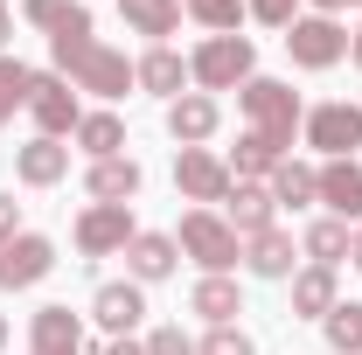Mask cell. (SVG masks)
I'll return each instance as SVG.
<instances>
[{"label":"cell","mask_w":362,"mask_h":355,"mask_svg":"<svg viewBox=\"0 0 362 355\" xmlns=\"http://www.w3.org/2000/svg\"><path fill=\"white\" fill-rule=\"evenodd\" d=\"M0 349H7V313H0Z\"/></svg>","instance_id":"cell-41"},{"label":"cell","mask_w":362,"mask_h":355,"mask_svg":"<svg viewBox=\"0 0 362 355\" xmlns=\"http://www.w3.org/2000/svg\"><path fill=\"white\" fill-rule=\"evenodd\" d=\"M286 56H293L300 70H334V63L349 56V28H341L334 14H293V28H286Z\"/></svg>","instance_id":"cell-6"},{"label":"cell","mask_w":362,"mask_h":355,"mask_svg":"<svg viewBox=\"0 0 362 355\" xmlns=\"http://www.w3.org/2000/svg\"><path fill=\"white\" fill-rule=\"evenodd\" d=\"M188 313H202L209 327H237V313H244L237 279H230V272H202V279H195V293H188Z\"/></svg>","instance_id":"cell-17"},{"label":"cell","mask_w":362,"mask_h":355,"mask_svg":"<svg viewBox=\"0 0 362 355\" xmlns=\"http://www.w3.org/2000/svg\"><path fill=\"white\" fill-rule=\"evenodd\" d=\"M237 105H244L251 133H265L272 146L293 153V133H300V119H307V105H300V91H293V84H279V77H251V84L237 91Z\"/></svg>","instance_id":"cell-2"},{"label":"cell","mask_w":362,"mask_h":355,"mask_svg":"<svg viewBox=\"0 0 362 355\" xmlns=\"http://www.w3.org/2000/svg\"><path fill=\"white\" fill-rule=\"evenodd\" d=\"M279 161H293V153H286V146H272L265 133H251V126H244V139L230 146V181H272V168H279Z\"/></svg>","instance_id":"cell-24"},{"label":"cell","mask_w":362,"mask_h":355,"mask_svg":"<svg viewBox=\"0 0 362 355\" xmlns=\"http://www.w3.org/2000/svg\"><path fill=\"white\" fill-rule=\"evenodd\" d=\"M139 349H146V355H195V342H188L181 327H153V334H146Z\"/></svg>","instance_id":"cell-33"},{"label":"cell","mask_w":362,"mask_h":355,"mask_svg":"<svg viewBox=\"0 0 362 355\" xmlns=\"http://www.w3.org/2000/svg\"><path fill=\"white\" fill-rule=\"evenodd\" d=\"M7 237H21V202L0 188V244H7Z\"/></svg>","instance_id":"cell-35"},{"label":"cell","mask_w":362,"mask_h":355,"mask_svg":"<svg viewBox=\"0 0 362 355\" xmlns=\"http://www.w3.org/2000/svg\"><path fill=\"white\" fill-rule=\"evenodd\" d=\"M300 133H307V146H314L320 161H356V146H362V105L327 98V105H314V112L300 119Z\"/></svg>","instance_id":"cell-5"},{"label":"cell","mask_w":362,"mask_h":355,"mask_svg":"<svg viewBox=\"0 0 362 355\" xmlns=\"http://www.w3.org/2000/svg\"><path fill=\"white\" fill-rule=\"evenodd\" d=\"M49 272H56V244L42 230H21V237L0 244V293H28V286H42Z\"/></svg>","instance_id":"cell-9"},{"label":"cell","mask_w":362,"mask_h":355,"mask_svg":"<svg viewBox=\"0 0 362 355\" xmlns=\"http://www.w3.org/2000/svg\"><path fill=\"white\" fill-rule=\"evenodd\" d=\"M98 355H146V349H139L133 334H126V342H105V349H98Z\"/></svg>","instance_id":"cell-36"},{"label":"cell","mask_w":362,"mask_h":355,"mask_svg":"<svg viewBox=\"0 0 362 355\" xmlns=\"http://www.w3.org/2000/svg\"><path fill=\"white\" fill-rule=\"evenodd\" d=\"M175 244H181V258H195L202 272H237V258H244V237L216 209H188L181 230H175Z\"/></svg>","instance_id":"cell-4"},{"label":"cell","mask_w":362,"mask_h":355,"mask_svg":"<svg viewBox=\"0 0 362 355\" xmlns=\"http://www.w3.org/2000/svg\"><path fill=\"white\" fill-rule=\"evenodd\" d=\"M251 7V21H265V28H293V7L300 0H244Z\"/></svg>","instance_id":"cell-34"},{"label":"cell","mask_w":362,"mask_h":355,"mask_svg":"<svg viewBox=\"0 0 362 355\" xmlns=\"http://www.w3.org/2000/svg\"><path fill=\"white\" fill-rule=\"evenodd\" d=\"M195 355H258V349H251L244 327H209V334L195 342Z\"/></svg>","instance_id":"cell-32"},{"label":"cell","mask_w":362,"mask_h":355,"mask_svg":"<svg viewBox=\"0 0 362 355\" xmlns=\"http://www.w3.org/2000/svg\"><path fill=\"white\" fill-rule=\"evenodd\" d=\"M349 265L362 272V223H356V237H349Z\"/></svg>","instance_id":"cell-38"},{"label":"cell","mask_w":362,"mask_h":355,"mask_svg":"<svg viewBox=\"0 0 362 355\" xmlns=\"http://www.w3.org/2000/svg\"><path fill=\"white\" fill-rule=\"evenodd\" d=\"M349 237H356V230H349L341 216H314V223H307V237H300V258L334 272L341 258H349Z\"/></svg>","instance_id":"cell-25"},{"label":"cell","mask_w":362,"mask_h":355,"mask_svg":"<svg viewBox=\"0 0 362 355\" xmlns=\"http://www.w3.org/2000/svg\"><path fill=\"white\" fill-rule=\"evenodd\" d=\"M175 188L195 202V209H216L230 195V161H216L209 146H181L175 153Z\"/></svg>","instance_id":"cell-10"},{"label":"cell","mask_w":362,"mask_h":355,"mask_svg":"<svg viewBox=\"0 0 362 355\" xmlns=\"http://www.w3.org/2000/svg\"><path fill=\"white\" fill-rule=\"evenodd\" d=\"M258 77V49H251V35H209V42L188 56V84L195 91H244Z\"/></svg>","instance_id":"cell-3"},{"label":"cell","mask_w":362,"mask_h":355,"mask_svg":"<svg viewBox=\"0 0 362 355\" xmlns=\"http://www.w3.org/2000/svg\"><path fill=\"white\" fill-rule=\"evenodd\" d=\"M119 14H126V28H133V35L168 42V35L181 28V14H188V7H181V0H119Z\"/></svg>","instance_id":"cell-26"},{"label":"cell","mask_w":362,"mask_h":355,"mask_svg":"<svg viewBox=\"0 0 362 355\" xmlns=\"http://www.w3.org/2000/svg\"><path fill=\"white\" fill-rule=\"evenodd\" d=\"M70 139L84 146L90 161H112V153H126V119H119V112H84Z\"/></svg>","instance_id":"cell-27"},{"label":"cell","mask_w":362,"mask_h":355,"mask_svg":"<svg viewBox=\"0 0 362 355\" xmlns=\"http://www.w3.org/2000/svg\"><path fill=\"white\" fill-rule=\"evenodd\" d=\"M28 119H35V133H42V139L77 133V119H84V105H77V84H70V77H56V70H35V91H28Z\"/></svg>","instance_id":"cell-8"},{"label":"cell","mask_w":362,"mask_h":355,"mask_svg":"<svg viewBox=\"0 0 362 355\" xmlns=\"http://www.w3.org/2000/svg\"><path fill=\"white\" fill-rule=\"evenodd\" d=\"M320 209L362 223V161H320Z\"/></svg>","instance_id":"cell-15"},{"label":"cell","mask_w":362,"mask_h":355,"mask_svg":"<svg viewBox=\"0 0 362 355\" xmlns=\"http://www.w3.org/2000/svg\"><path fill=\"white\" fill-rule=\"evenodd\" d=\"M133 84H139V91H153V98H168V105H175L181 91H188V56H175V49H168V42H153V49H146V56H139V63H133Z\"/></svg>","instance_id":"cell-19"},{"label":"cell","mask_w":362,"mask_h":355,"mask_svg":"<svg viewBox=\"0 0 362 355\" xmlns=\"http://www.w3.org/2000/svg\"><path fill=\"white\" fill-rule=\"evenodd\" d=\"M349 63L362 70V21H356V35H349Z\"/></svg>","instance_id":"cell-39"},{"label":"cell","mask_w":362,"mask_h":355,"mask_svg":"<svg viewBox=\"0 0 362 355\" xmlns=\"http://www.w3.org/2000/svg\"><path fill=\"white\" fill-rule=\"evenodd\" d=\"M181 7H188V21H195V28H209V35H237V28H244V14H251L244 0H181Z\"/></svg>","instance_id":"cell-29"},{"label":"cell","mask_w":362,"mask_h":355,"mask_svg":"<svg viewBox=\"0 0 362 355\" xmlns=\"http://www.w3.org/2000/svg\"><path fill=\"white\" fill-rule=\"evenodd\" d=\"M70 237H77V251H84V258H119V251L139 237L133 202H90L84 216L70 223Z\"/></svg>","instance_id":"cell-7"},{"label":"cell","mask_w":362,"mask_h":355,"mask_svg":"<svg viewBox=\"0 0 362 355\" xmlns=\"http://www.w3.org/2000/svg\"><path fill=\"white\" fill-rule=\"evenodd\" d=\"M28 355H84V327L70 307H35L28 320Z\"/></svg>","instance_id":"cell-16"},{"label":"cell","mask_w":362,"mask_h":355,"mask_svg":"<svg viewBox=\"0 0 362 355\" xmlns=\"http://www.w3.org/2000/svg\"><path fill=\"white\" fill-rule=\"evenodd\" d=\"M349 7H362V0H349Z\"/></svg>","instance_id":"cell-42"},{"label":"cell","mask_w":362,"mask_h":355,"mask_svg":"<svg viewBox=\"0 0 362 355\" xmlns=\"http://www.w3.org/2000/svg\"><path fill=\"white\" fill-rule=\"evenodd\" d=\"M244 272H251V279H293V272H300V244H293L286 230H265V237L244 244Z\"/></svg>","instance_id":"cell-22"},{"label":"cell","mask_w":362,"mask_h":355,"mask_svg":"<svg viewBox=\"0 0 362 355\" xmlns=\"http://www.w3.org/2000/svg\"><path fill=\"white\" fill-rule=\"evenodd\" d=\"M320 334H327L334 355H362V300H341V307L320 320Z\"/></svg>","instance_id":"cell-30"},{"label":"cell","mask_w":362,"mask_h":355,"mask_svg":"<svg viewBox=\"0 0 362 355\" xmlns=\"http://www.w3.org/2000/svg\"><path fill=\"white\" fill-rule=\"evenodd\" d=\"M14 175L28 181V188H56V181L70 175V146L63 139H28V146H14Z\"/></svg>","instance_id":"cell-20"},{"label":"cell","mask_w":362,"mask_h":355,"mask_svg":"<svg viewBox=\"0 0 362 355\" xmlns=\"http://www.w3.org/2000/svg\"><path fill=\"white\" fill-rule=\"evenodd\" d=\"M7 35H14V7L0 0V49H7Z\"/></svg>","instance_id":"cell-37"},{"label":"cell","mask_w":362,"mask_h":355,"mask_svg":"<svg viewBox=\"0 0 362 355\" xmlns=\"http://www.w3.org/2000/svg\"><path fill=\"white\" fill-rule=\"evenodd\" d=\"M223 223L244 237V244H251V237H265V230H279V202H272V188H265V181H230Z\"/></svg>","instance_id":"cell-11"},{"label":"cell","mask_w":362,"mask_h":355,"mask_svg":"<svg viewBox=\"0 0 362 355\" xmlns=\"http://www.w3.org/2000/svg\"><path fill=\"white\" fill-rule=\"evenodd\" d=\"M119 258H126V279H133V286H160V279H175L181 244L168 237V230H139V237L119 251Z\"/></svg>","instance_id":"cell-13"},{"label":"cell","mask_w":362,"mask_h":355,"mask_svg":"<svg viewBox=\"0 0 362 355\" xmlns=\"http://www.w3.org/2000/svg\"><path fill=\"white\" fill-rule=\"evenodd\" d=\"M334 307H341V286H334L327 265H300L293 272V320H327Z\"/></svg>","instance_id":"cell-21"},{"label":"cell","mask_w":362,"mask_h":355,"mask_svg":"<svg viewBox=\"0 0 362 355\" xmlns=\"http://www.w3.org/2000/svg\"><path fill=\"white\" fill-rule=\"evenodd\" d=\"M265 188H272L279 209H314V202H320V168H307V161H279Z\"/></svg>","instance_id":"cell-23"},{"label":"cell","mask_w":362,"mask_h":355,"mask_svg":"<svg viewBox=\"0 0 362 355\" xmlns=\"http://www.w3.org/2000/svg\"><path fill=\"white\" fill-rule=\"evenodd\" d=\"M49 56H56V77H70V84L90 91V98H126V91H133V63L90 35V7L84 0H77V14L49 35Z\"/></svg>","instance_id":"cell-1"},{"label":"cell","mask_w":362,"mask_h":355,"mask_svg":"<svg viewBox=\"0 0 362 355\" xmlns=\"http://www.w3.org/2000/svg\"><path fill=\"white\" fill-rule=\"evenodd\" d=\"M70 14H77V0H21V21H35L42 35H56Z\"/></svg>","instance_id":"cell-31"},{"label":"cell","mask_w":362,"mask_h":355,"mask_svg":"<svg viewBox=\"0 0 362 355\" xmlns=\"http://www.w3.org/2000/svg\"><path fill=\"white\" fill-rule=\"evenodd\" d=\"M90 320H98L112 342H126L139 320H146V293H139L133 279H112V286H98V293H90Z\"/></svg>","instance_id":"cell-12"},{"label":"cell","mask_w":362,"mask_h":355,"mask_svg":"<svg viewBox=\"0 0 362 355\" xmlns=\"http://www.w3.org/2000/svg\"><path fill=\"white\" fill-rule=\"evenodd\" d=\"M28 91H35V70L21 56H0V126H14V112H28Z\"/></svg>","instance_id":"cell-28"},{"label":"cell","mask_w":362,"mask_h":355,"mask_svg":"<svg viewBox=\"0 0 362 355\" xmlns=\"http://www.w3.org/2000/svg\"><path fill=\"white\" fill-rule=\"evenodd\" d=\"M139 181H146V175H139L133 153H112V161H90V168H84V195H90V202H133Z\"/></svg>","instance_id":"cell-18"},{"label":"cell","mask_w":362,"mask_h":355,"mask_svg":"<svg viewBox=\"0 0 362 355\" xmlns=\"http://www.w3.org/2000/svg\"><path fill=\"white\" fill-rule=\"evenodd\" d=\"M216 126H223V105L209 91H181L168 105V139L175 146H202V139H216Z\"/></svg>","instance_id":"cell-14"},{"label":"cell","mask_w":362,"mask_h":355,"mask_svg":"<svg viewBox=\"0 0 362 355\" xmlns=\"http://www.w3.org/2000/svg\"><path fill=\"white\" fill-rule=\"evenodd\" d=\"M341 7H349V0H314V14H341Z\"/></svg>","instance_id":"cell-40"}]
</instances>
